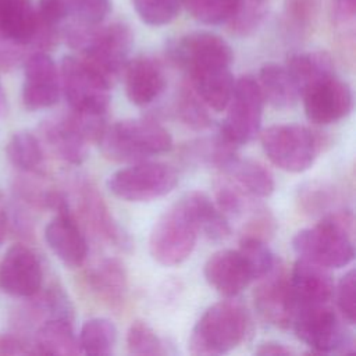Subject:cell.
<instances>
[{"mask_svg":"<svg viewBox=\"0 0 356 356\" xmlns=\"http://www.w3.org/2000/svg\"><path fill=\"white\" fill-rule=\"evenodd\" d=\"M68 18L82 24L96 25L103 22L111 10L110 0H67Z\"/></svg>","mask_w":356,"mask_h":356,"instance_id":"obj_39","label":"cell"},{"mask_svg":"<svg viewBox=\"0 0 356 356\" xmlns=\"http://www.w3.org/2000/svg\"><path fill=\"white\" fill-rule=\"evenodd\" d=\"M60 85L72 111L106 115L111 81L82 57L65 56L60 65Z\"/></svg>","mask_w":356,"mask_h":356,"instance_id":"obj_6","label":"cell"},{"mask_svg":"<svg viewBox=\"0 0 356 356\" xmlns=\"http://www.w3.org/2000/svg\"><path fill=\"white\" fill-rule=\"evenodd\" d=\"M207 284L225 298L241 293L256 281L250 264L239 249H222L213 253L203 268Z\"/></svg>","mask_w":356,"mask_h":356,"instance_id":"obj_16","label":"cell"},{"mask_svg":"<svg viewBox=\"0 0 356 356\" xmlns=\"http://www.w3.org/2000/svg\"><path fill=\"white\" fill-rule=\"evenodd\" d=\"M78 196L82 217L95 235L121 250H129L132 248L129 234L114 218L97 188L85 181L79 185Z\"/></svg>","mask_w":356,"mask_h":356,"instance_id":"obj_17","label":"cell"},{"mask_svg":"<svg viewBox=\"0 0 356 356\" xmlns=\"http://www.w3.org/2000/svg\"><path fill=\"white\" fill-rule=\"evenodd\" d=\"M299 95L316 82L335 74L331 56L325 51H305L289 57L285 65Z\"/></svg>","mask_w":356,"mask_h":356,"instance_id":"obj_26","label":"cell"},{"mask_svg":"<svg viewBox=\"0 0 356 356\" xmlns=\"http://www.w3.org/2000/svg\"><path fill=\"white\" fill-rule=\"evenodd\" d=\"M181 199L195 220L199 232L206 238L218 242L231 235L229 220L204 192L192 191Z\"/></svg>","mask_w":356,"mask_h":356,"instance_id":"obj_25","label":"cell"},{"mask_svg":"<svg viewBox=\"0 0 356 356\" xmlns=\"http://www.w3.org/2000/svg\"><path fill=\"white\" fill-rule=\"evenodd\" d=\"M43 281L40 260L28 246L15 243L0 261V289L15 298L35 296Z\"/></svg>","mask_w":356,"mask_h":356,"instance_id":"obj_15","label":"cell"},{"mask_svg":"<svg viewBox=\"0 0 356 356\" xmlns=\"http://www.w3.org/2000/svg\"><path fill=\"white\" fill-rule=\"evenodd\" d=\"M124 85L129 102L135 106L153 103L165 89V74L161 64L149 56H139L127 61Z\"/></svg>","mask_w":356,"mask_h":356,"instance_id":"obj_19","label":"cell"},{"mask_svg":"<svg viewBox=\"0 0 356 356\" xmlns=\"http://www.w3.org/2000/svg\"><path fill=\"white\" fill-rule=\"evenodd\" d=\"M44 239L53 253L70 268L83 264L88 256V243L70 206L56 211L44 228Z\"/></svg>","mask_w":356,"mask_h":356,"instance_id":"obj_18","label":"cell"},{"mask_svg":"<svg viewBox=\"0 0 356 356\" xmlns=\"http://www.w3.org/2000/svg\"><path fill=\"white\" fill-rule=\"evenodd\" d=\"M267 0H234L228 25L236 36H249L257 31L267 15Z\"/></svg>","mask_w":356,"mask_h":356,"instance_id":"obj_31","label":"cell"},{"mask_svg":"<svg viewBox=\"0 0 356 356\" xmlns=\"http://www.w3.org/2000/svg\"><path fill=\"white\" fill-rule=\"evenodd\" d=\"M127 348L132 355H165V343L145 321L135 320L127 331Z\"/></svg>","mask_w":356,"mask_h":356,"instance_id":"obj_33","label":"cell"},{"mask_svg":"<svg viewBox=\"0 0 356 356\" xmlns=\"http://www.w3.org/2000/svg\"><path fill=\"white\" fill-rule=\"evenodd\" d=\"M33 346L35 352L40 355L81 353L78 337H75L72 330V321L61 318L46 320L35 334Z\"/></svg>","mask_w":356,"mask_h":356,"instance_id":"obj_28","label":"cell"},{"mask_svg":"<svg viewBox=\"0 0 356 356\" xmlns=\"http://www.w3.org/2000/svg\"><path fill=\"white\" fill-rule=\"evenodd\" d=\"M117 342V328L108 318L93 317L83 323L78 335L79 350L86 355H110Z\"/></svg>","mask_w":356,"mask_h":356,"instance_id":"obj_29","label":"cell"},{"mask_svg":"<svg viewBox=\"0 0 356 356\" xmlns=\"http://www.w3.org/2000/svg\"><path fill=\"white\" fill-rule=\"evenodd\" d=\"M254 353L259 356H288V355H292L293 352L284 343L268 341V342L260 343L254 350Z\"/></svg>","mask_w":356,"mask_h":356,"instance_id":"obj_44","label":"cell"},{"mask_svg":"<svg viewBox=\"0 0 356 356\" xmlns=\"http://www.w3.org/2000/svg\"><path fill=\"white\" fill-rule=\"evenodd\" d=\"M337 192L332 186L324 182H312L299 191V202L302 209L312 214H323L335 203ZM327 214V213H325Z\"/></svg>","mask_w":356,"mask_h":356,"instance_id":"obj_38","label":"cell"},{"mask_svg":"<svg viewBox=\"0 0 356 356\" xmlns=\"http://www.w3.org/2000/svg\"><path fill=\"white\" fill-rule=\"evenodd\" d=\"M178 184L177 171L160 161H138L113 172L110 192L127 202H150L170 193Z\"/></svg>","mask_w":356,"mask_h":356,"instance_id":"obj_8","label":"cell"},{"mask_svg":"<svg viewBox=\"0 0 356 356\" xmlns=\"http://www.w3.org/2000/svg\"><path fill=\"white\" fill-rule=\"evenodd\" d=\"M264 99L257 79L243 75L235 81L229 102L225 107L227 117L220 128V135L235 147L252 142L261 128Z\"/></svg>","mask_w":356,"mask_h":356,"instance_id":"obj_9","label":"cell"},{"mask_svg":"<svg viewBox=\"0 0 356 356\" xmlns=\"http://www.w3.org/2000/svg\"><path fill=\"white\" fill-rule=\"evenodd\" d=\"M356 274L355 270L350 268L345 275L339 280L337 286V305L343 317V320L349 324H353L356 320Z\"/></svg>","mask_w":356,"mask_h":356,"instance_id":"obj_40","label":"cell"},{"mask_svg":"<svg viewBox=\"0 0 356 356\" xmlns=\"http://www.w3.org/2000/svg\"><path fill=\"white\" fill-rule=\"evenodd\" d=\"M139 18L152 26L171 22L179 11V0H132Z\"/></svg>","mask_w":356,"mask_h":356,"instance_id":"obj_37","label":"cell"},{"mask_svg":"<svg viewBox=\"0 0 356 356\" xmlns=\"http://www.w3.org/2000/svg\"><path fill=\"white\" fill-rule=\"evenodd\" d=\"M6 154L11 164L22 171H38L44 157L39 139L29 131L15 132L6 146Z\"/></svg>","mask_w":356,"mask_h":356,"instance_id":"obj_30","label":"cell"},{"mask_svg":"<svg viewBox=\"0 0 356 356\" xmlns=\"http://www.w3.org/2000/svg\"><path fill=\"white\" fill-rule=\"evenodd\" d=\"M234 0H184L188 13L204 25H218L227 22Z\"/></svg>","mask_w":356,"mask_h":356,"instance_id":"obj_35","label":"cell"},{"mask_svg":"<svg viewBox=\"0 0 356 356\" xmlns=\"http://www.w3.org/2000/svg\"><path fill=\"white\" fill-rule=\"evenodd\" d=\"M88 284L95 295L110 307H120L128 293V275L118 259H104L88 273Z\"/></svg>","mask_w":356,"mask_h":356,"instance_id":"obj_24","label":"cell"},{"mask_svg":"<svg viewBox=\"0 0 356 356\" xmlns=\"http://www.w3.org/2000/svg\"><path fill=\"white\" fill-rule=\"evenodd\" d=\"M291 327L314 353H349L353 341L328 303L298 306Z\"/></svg>","mask_w":356,"mask_h":356,"instance_id":"obj_7","label":"cell"},{"mask_svg":"<svg viewBox=\"0 0 356 356\" xmlns=\"http://www.w3.org/2000/svg\"><path fill=\"white\" fill-rule=\"evenodd\" d=\"M356 15V0H332V18L338 26L353 24Z\"/></svg>","mask_w":356,"mask_h":356,"instance_id":"obj_43","label":"cell"},{"mask_svg":"<svg viewBox=\"0 0 356 356\" xmlns=\"http://www.w3.org/2000/svg\"><path fill=\"white\" fill-rule=\"evenodd\" d=\"M260 140L268 160L288 172H303L316 159V136L300 124L271 125L261 132Z\"/></svg>","mask_w":356,"mask_h":356,"instance_id":"obj_11","label":"cell"},{"mask_svg":"<svg viewBox=\"0 0 356 356\" xmlns=\"http://www.w3.org/2000/svg\"><path fill=\"white\" fill-rule=\"evenodd\" d=\"M288 280L296 307L328 303L334 295V282L327 268L306 259L295 261Z\"/></svg>","mask_w":356,"mask_h":356,"instance_id":"obj_20","label":"cell"},{"mask_svg":"<svg viewBox=\"0 0 356 356\" xmlns=\"http://www.w3.org/2000/svg\"><path fill=\"white\" fill-rule=\"evenodd\" d=\"M60 72L46 51H32L24 60L22 103L26 110L38 111L60 100Z\"/></svg>","mask_w":356,"mask_h":356,"instance_id":"obj_12","label":"cell"},{"mask_svg":"<svg viewBox=\"0 0 356 356\" xmlns=\"http://www.w3.org/2000/svg\"><path fill=\"white\" fill-rule=\"evenodd\" d=\"M197 234L195 220L179 199L153 224L149 236L150 254L161 266H178L193 252Z\"/></svg>","mask_w":356,"mask_h":356,"instance_id":"obj_5","label":"cell"},{"mask_svg":"<svg viewBox=\"0 0 356 356\" xmlns=\"http://www.w3.org/2000/svg\"><path fill=\"white\" fill-rule=\"evenodd\" d=\"M36 353L33 342H28L21 337L4 334L0 337V355H28Z\"/></svg>","mask_w":356,"mask_h":356,"instance_id":"obj_42","label":"cell"},{"mask_svg":"<svg viewBox=\"0 0 356 356\" xmlns=\"http://www.w3.org/2000/svg\"><path fill=\"white\" fill-rule=\"evenodd\" d=\"M103 156L118 163H138L172 147L170 132L153 120H122L104 128L97 139Z\"/></svg>","mask_w":356,"mask_h":356,"instance_id":"obj_3","label":"cell"},{"mask_svg":"<svg viewBox=\"0 0 356 356\" xmlns=\"http://www.w3.org/2000/svg\"><path fill=\"white\" fill-rule=\"evenodd\" d=\"M177 114L182 124L195 131L206 129L211 125L209 107L196 93L191 83H184L179 88L175 104Z\"/></svg>","mask_w":356,"mask_h":356,"instance_id":"obj_32","label":"cell"},{"mask_svg":"<svg viewBox=\"0 0 356 356\" xmlns=\"http://www.w3.org/2000/svg\"><path fill=\"white\" fill-rule=\"evenodd\" d=\"M220 170L222 175L252 197H267L274 192L273 174L259 161L242 159L235 153L221 164Z\"/></svg>","mask_w":356,"mask_h":356,"instance_id":"obj_23","label":"cell"},{"mask_svg":"<svg viewBox=\"0 0 356 356\" xmlns=\"http://www.w3.org/2000/svg\"><path fill=\"white\" fill-rule=\"evenodd\" d=\"M238 249L243 253L248 263L250 264L256 280L267 275L278 264L274 253L271 252L267 241L264 239L250 235H242Z\"/></svg>","mask_w":356,"mask_h":356,"instance_id":"obj_34","label":"cell"},{"mask_svg":"<svg viewBox=\"0 0 356 356\" xmlns=\"http://www.w3.org/2000/svg\"><path fill=\"white\" fill-rule=\"evenodd\" d=\"M39 25L31 0H0V31L6 42L32 49Z\"/></svg>","mask_w":356,"mask_h":356,"instance_id":"obj_21","label":"cell"},{"mask_svg":"<svg viewBox=\"0 0 356 356\" xmlns=\"http://www.w3.org/2000/svg\"><path fill=\"white\" fill-rule=\"evenodd\" d=\"M292 248L299 257L325 268L348 266L355 257L352 211H328L314 227L298 231Z\"/></svg>","mask_w":356,"mask_h":356,"instance_id":"obj_2","label":"cell"},{"mask_svg":"<svg viewBox=\"0 0 356 356\" xmlns=\"http://www.w3.org/2000/svg\"><path fill=\"white\" fill-rule=\"evenodd\" d=\"M60 35L81 57L111 82L124 70L134 43V33L124 22L107 25L65 21Z\"/></svg>","mask_w":356,"mask_h":356,"instance_id":"obj_1","label":"cell"},{"mask_svg":"<svg viewBox=\"0 0 356 356\" xmlns=\"http://www.w3.org/2000/svg\"><path fill=\"white\" fill-rule=\"evenodd\" d=\"M259 281L260 284L253 291V303L259 316L277 328L291 327L296 302L282 268L277 264Z\"/></svg>","mask_w":356,"mask_h":356,"instance_id":"obj_14","label":"cell"},{"mask_svg":"<svg viewBox=\"0 0 356 356\" xmlns=\"http://www.w3.org/2000/svg\"><path fill=\"white\" fill-rule=\"evenodd\" d=\"M171 60L189 79L231 70L234 53L231 46L211 32H192L181 36L168 49Z\"/></svg>","mask_w":356,"mask_h":356,"instance_id":"obj_10","label":"cell"},{"mask_svg":"<svg viewBox=\"0 0 356 356\" xmlns=\"http://www.w3.org/2000/svg\"><path fill=\"white\" fill-rule=\"evenodd\" d=\"M257 83L264 102L275 108L292 107L300 97L285 65L264 64L259 71Z\"/></svg>","mask_w":356,"mask_h":356,"instance_id":"obj_27","label":"cell"},{"mask_svg":"<svg viewBox=\"0 0 356 356\" xmlns=\"http://www.w3.org/2000/svg\"><path fill=\"white\" fill-rule=\"evenodd\" d=\"M305 114L314 124L328 125L345 118L353 106L350 86L337 74L327 76L310 88L302 96Z\"/></svg>","mask_w":356,"mask_h":356,"instance_id":"obj_13","label":"cell"},{"mask_svg":"<svg viewBox=\"0 0 356 356\" xmlns=\"http://www.w3.org/2000/svg\"><path fill=\"white\" fill-rule=\"evenodd\" d=\"M36 14L42 22L60 29L68 18L67 0H38Z\"/></svg>","mask_w":356,"mask_h":356,"instance_id":"obj_41","label":"cell"},{"mask_svg":"<svg viewBox=\"0 0 356 356\" xmlns=\"http://www.w3.org/2000/svg\"><path fill=\"white\" fill-rule=\"evenodd\" d=\"M8 99L6 95V90L3 88V83L0 81V117H6L8 114Z\"/></svg>","mask_w":356,"mask_h":356,"instance_id":"obj_46","label":"cell"},{"mask_svg":"<svg viewBox=\"0 0 356 356\" xmlns=\"http://www.w3.org/2000/svg\"><path fill=\"white\" fill-rule=\"evenodd\" d=\"M1 42H6V40L3 39V35H1V31H0V43H1Z\"/></svg>","mask_w":356,"mask_h":356,"instance_id":"obj_47","label":"cell"},{"mask_svg":"<svg viewBox=\"0 0 356 356\" xmlns=\"http://www.w3.org/2000/svg\"><path fill=\"white\" fill-rule=\"evenodd\" d=\"M318 8V0H286L285 21L286 28L298 36L310 31L314 24Z\"/></svg>","mask_w":356,"mask_h":356,"instance_id":"obj_36","label":"cell"},{"mask_svg":"<svg viewBox=\"0 0 356 356\" xmlns=\"http://www.w3.org/2000/svg\"><path fill=\"white\" fill-rule=\"evenodd\" d=\"M7 210H6V204L3 200V196L0 193V245L3 243L4 238H6V232H7Z\"/></svg>","mask_w":356,"mask_h":356,"instance_id":"obj_45","label":"cell"},{"mask_svg":"<svg viewBox=\"0 0 356 356\" xmlns=\"http://www.w3.org/2000/svg\"><path fill=\"white\" fill-rule=\"evenodd\" d=\"M43 135L54 153L70 164H81L88 157V139L71 114L46 121Z\"/></svg>","mask_w":356,"mask_h":356,"instance_id":"obj_22","label":"cell"},{"mask_svg":"<svg viewBox=\"0 0 356 356\" xmlns=\"http://www.w3.org/2000/svg\"><path fill=\"white\" fill-rule=\"evenodd\" d=\"M249 316L245 306L228 298L204 310L188 342L192 355H222L235 349L245 338Z\"/></svg>","mask_w":356,"mask_h":356,"instance_id":"obj_4","label":"cell"}]
</instances>
